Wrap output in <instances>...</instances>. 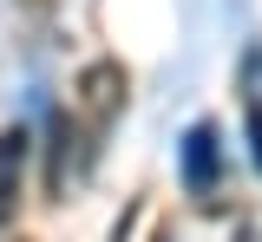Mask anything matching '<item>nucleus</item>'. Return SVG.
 I'll return each mask as SVG.
<instances>
[{
    "mask_svg": "<svg viewBox=\"0 0 262 242\" xmlns=\"http://www.w3.org/2000/svg\"><path fill=\"white\" fill-rule=\"evenodd\" d=\"M27 157H33V131L27 125H7L0 131V229L13 223V209L27 197Z\"/></svg>",
    "mask_w": 262,
    "mask_h": 242,
    "instance_id": "7ed1b4c3",
    "label": "nucleus"
},
{
    "mask_svg": "<svg viewBox=\"0 0 262 242\" xmlns=\"http://www.w3.org/2000/svg\"><path fill=\"white\" fill-rule=\"evenodd\" d=\"M249 157L262 164V99H249Z\"/></svg>",
    "mask_w": 262,
    "mask_h": 242,
    "instance_id": "20e7f679",
    "label": "nucleus"
},
{
    "mask_svg": "<svg viewBox=\"0 0 262 242\" xmlns=\"http://www.w3.org/2000/svg\"><path fill=\"white\" fill-rule=\"evenodd\" d=\"M177 171H184V190H196V197L216 190V171H223L216 125H190V131H184V144H177Z\"/></svg>",
    "mask_w": 262,
    "mask_h": 242,
    "instance_id": "f03ea898",
    "label": "nucleus"
},
{
    "mask_svg": "<svg viewBox=\"0 0 262 242\" xmlns=\"http://www.w3.org/2000/svg\"><path fill=\"white\" fill-rule=\"evenodd\" d=\"M118 105H125V72L105 59V66H92L79 79V138H98L118 118Z\"/></svg>",
    "mask_w": 262,
    "mask_h": 242,
    "instance_id": "f257e3e1",
    "label": "nucleus"
}]
</instances>
